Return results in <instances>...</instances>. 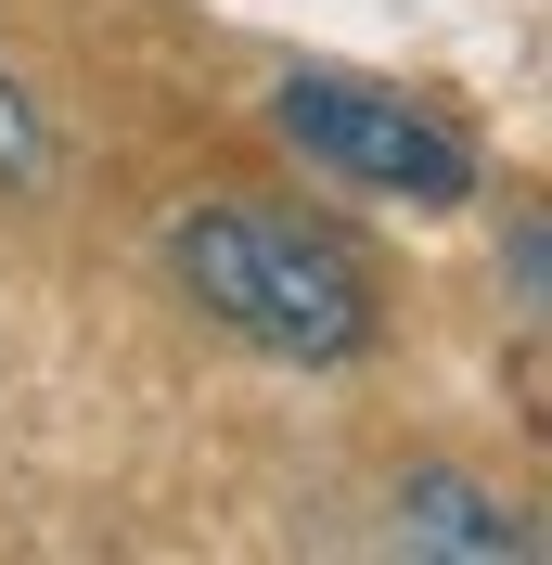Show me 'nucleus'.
<instances>
[{"label": "nucleus", "mask_w": 552, "mask_h": 565, "mask_svg": "<svg viewBox=\"0 0 552 565\" xmlns=\"http://www.w3.org/2000/svg\"><path fill=\"white\" fill-rule=\"evenodd\" d=\"M168 282L180 309L219 321L232 348L283 360V373H347L385 348V282L335 218L270 206V193H206L168 218Z\"/></svg>", "instance_id": "f257e3e1"}, {"label": "nucleus", "mask_w": 552, "mask_h": 565, "mask_svg": "<svg viewBox=\"0 0 552 565\" xmlns=\"http://www.w3.org/2000/svg\"><path fill=\"white\" fill-rule=\"evenodd\" d=\"M270 141L309 154L321 180H347V193H373V206H412V218H449L488 193L476 129L424 90H399V77H347V65L270 77Z\"/></svg>", "instance_id": "f03ea898"}, {"label": "nucleus", "mask_w": 552, "mask_h": 565, "mask_svg": "<svg viewBox=\"0 0 552 565\" xmlns=\"http://www.w3.org/2000/svg\"><path fill=\"white\" fill-rule=\"evenodd\" d=\"M385 514H399V553H449V565H540V514H527V501H501L488 476H463V462H412V476L385 489Z\"/></svg>", "instance_id": "7ed1b4c3"}, {"label": "nucleus", "mask_w": 552, "mask_h": 565, "mask_svg": "<svg viewBox=\"0 0 552 565\" xmlns=\"http://www.w3.org/2000/svg\"><path fill=\"white\" fill-rule=\"evenodd\" d=\"M0 193L26 206V193H52V116L26 104V77L0 65Z\"/></svg>", "instance_id": "20e7f679"}, {"label": "nucleus", "mask_w": 552, "mask_h": 565, "mask_svg": "<svg viewBox=\"0 0 552 565\" xmlns=\"http://www.w3.org/2000/svg\"><path fill=\"white\" fill-rule=\"evenodd\" d=\"M552 296V232H540V206H514V309H540Z\"/></svg>", "instance_id": "39448f33"}]
</instances>
